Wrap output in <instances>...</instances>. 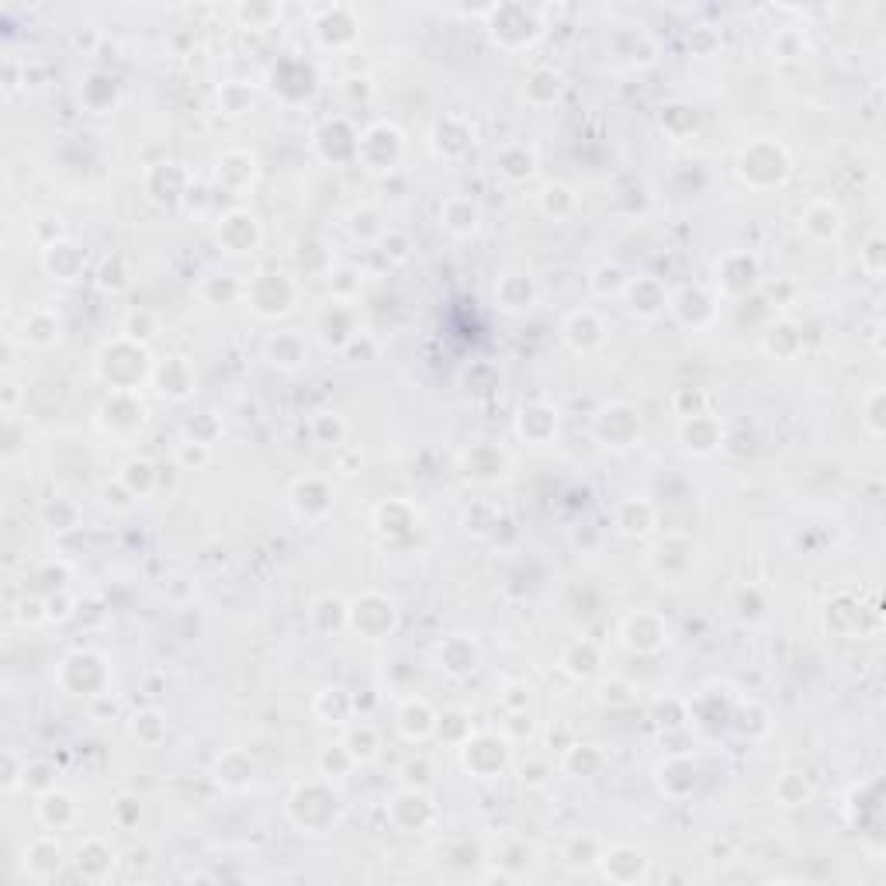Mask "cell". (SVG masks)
Segmentation results:
<instances>
[{
    "mask_svg": "<svg viewBox=\"0 0 886 886\" xmlns=\"http://www.w3.org/2000/svg\"><path fill=\"white\" fill-rule=\"evenodd\" d=\"M461 758L464 769L475 772L478 779H495L509 762V738H499V734H475V738L461 741Z\"/></svg>",
    "mask_w": 886,
    "mask_h": 886,
    "instance_id": "obj_5",
    "label": "cell"
},
{
    "mask_svg": "<svg viewBox=\"0 0 886 886\" xmlns=\"http://www.w3.org/2000/svg\"><path fill=\"white\" fill-rule=\"evenodd\" d=\"M561 94V77L554 70H533L527 80V97L533 104H551Z\"/></svg>",
    "mask_w": 886,
    "mask_h": 886,
    "instance_id": "obj_34",
    "label": "cell"
},
{
    "mask_svg": "<svg viewBox=\"0 0 886 886\" xmlns=\"http://www.w3.org/2000/svg\"><path fill=\"white\" fill-rule=\"evenodd\" d=\"M219 101H222V108L229 111V115H243V111H250V104H253V90H246L239 84H225Z\"/></svg>",
    "mask_w": 886,
    "mask_h": 886,
    "instance_id": "obj_42",
    "label": "cell"
},
{
    "mask_svg": "<svg viewBox=\"0 0 886 886\" xmlns=\"http://www.w3.org/2000/svg\"><path fill=\"white\" fill-rule=\"evenodd\" d=\"M73 866L84 880H104L115 866V852L101 842V838H84V845L73 855Z\"/></svg>",
    "mask_w": 886,
    "mask_h": 886,
    "instance_id": "obj_20",
    "label": "cell"
},
{
    "mask_svg": "<svg viewBox=\"0 0 886 886\" xmlns=\"http://www.w3.org/2000/svg\"><path fill=\"white\" fill-rule=\"evenodd\" d=\"M623 641H627L630 651H644V655H651V651H658L668 641V630H665V623L658 617H651V613H637V617H630L627 627H623Z\"/></svg>",
    "mask_w": 886,
    "mask_h": 886,
    "instance_id": "obj_15",
    "label": "cell"
},
{
    "mask_svg": "<svg viewBox=\"0 0 886 886\" xmlns=\"http://www.w3.org/2000/svg\"><path fill=\"white\" fill-rule=\"evenodd\" d=\"M596 433L606 447L627 450V447H634L637 437H641V416H637L630 405H610V409L599 412Z\"/></svg>",
    "mask_w": 886,
    "mask_h": 886,
    "instance_id": "obj_8",
    "label": "cell"
},
{
    "mask_svg": "<svg viewBox=\"0 0 886 886\" xmlns=\"http://www.w3.org/2000/svg\"><path fill=\"white\" fill-rule=\"evenodd\" d=\"M603 336H606V326H603V319H599L596 312H572L568 315V322H565V340L572 343L575 350H592V347H599V343H603Z\"/></svg>",
    "mask_w": 886,
    "mask_h": 886,
    "instance_id": "obj_23",
    "label": "cell"
},
{
    "mask_svg": "<svg viewBox=\"0 0 886 886\" xmlns=\"http://www.w3.org/2000/svg\"><path fill=\"white\" fill-rule=\"evenodd\" d=\"M554 430H558V412L547 409V405H527V409L520 412V437L544 443L551 440Z\"/></svg>",
    "mask_w": 886,
    "mask_h": 886,
    "instance_id": "obj_29",
    "label": "cell"
},
{
    "mask_svg": "<svg viewBox=\"0 0 886 886\" xmlns=\"http://www.w3.org/2000/svg\"><path fill=\"white\" fill-rule=\"evenodd\" d=\"M738 174L752 187H772V184H783V177L790 174V160H786L783 146L762 139V142H752V146L741 153Z\"/></svg>",
    "mask_w": 886,
    "mask_h": 886,
    "instance_id": "obj_2",
    "label": "cell"
},
{
    "mask_svg": "<svg viewBox=\"0 0 886 886\" xmlns=\"http://www.w3.org/2000/svg\"><path fill=\"white\" fill-rule=\"evenodd\" d=\"M104 679H108V668H104V658L90 655V651H73L59 662V686L73 696H101Z\"/></svg>",
    "mask_w": 886,
    "mask_h": 886,
    "instance_id": "obj_4",
    "label": "cell"
},
{
    "mask_svg": "<svg viewBox=\"0 0 886 886\" xmlns=\"http://www.w3.org/2000/svg\"><path fill=\"white\" fill-rule=\"evenodd\" d=\"M758 277V260L752 253H727L717 264V288L727 295H745Z\"/></svg>",
    "mask_w": 886,
    "mask_h": 886,
    "instance_id": "obj_12",
    "label": "cell"
},
{
    "mask_svg": "<svg viewBox=\"0 0 886 886\" xmlns=\"http://www.w3.org/2000/svg\"><path fill=\"white\" fill-rule=\"evenodd\" d=\"M679 437L693 454H713L724 440V426L710 416V412H700V416H686L679 426Z\"/></svg>",
    "mask_w": 886,
    "mask_h": 886,
    "instance_id": "obj_13",
    "label": "cell"
},
{
    "mask_svg": "<svg viewBox=\"0 0 886 886\" xmlns=\"http://www.w3.org/2000/svg\"><path fill=\"white\" fill-rule=\"evenodd\" d=\"M343 748H347L354 762H371V758L378 755V731H374L371 724L350 727L347 738H343Z\"/></svg>",
    "mask_w": 886,
    "mask_h": 886,
    "instance_id": "obj_33",
    "label": "cell"
},
{
    "mask_svg": "<svg viewBox=\"0 0 886 886\" xmlns=\"http://www.w3.org/2000/svg\"><path fill=\"white\" fill-rule=\"evenodd\" d=\"M295 281H291V274H277V270H270V274H257V281L246 284V302H250V309L257 315H264V319H277V315L291 312V305H295Z\"/></svg>",
    "mask_w": 886,
    "mask_h": 886,
    "instance_id": "obj_3",
    "label": "cell"
},
{
    "mask_svg": "<svg viewBox=\"0 0 886 886\" xmlns=\"http://www.w3.org/2000/svg\"><path fill=\"white\" fill-rule=\"evenodd\" d=\"M215 177H219V184L225 187H232V177H239V191H243V187L253 184V177H257V156L243 153V149H232V153H225L219 160Z\"/></svg>",
    "mask_w": 886,
    "mask_h": 886,
    "instance_id": "obj_28",
    "label": "cell"
},
{
    "mask_svg": "<svg viewBox=\"0 0 886 886\" xmlns=\"http://www.w3.org/2000/svg\"><path fill=\"white\" fill-rule=\"evenodd\" d=\"M596 665H599V655H596V648H592L589 641L575 644V648L565 655V668L575 675V679H589V675L596 672Z\"/></svg>",
    "mask_w": 886,
    "mask_h": 886,
    "instance_id": "obj_36",
    "label": "cell"
},
{
    "mask_svg": "<svg viewBox=\"0 0 886 886\" xmlns=\"http://www.w3.org/2000/svg\"><path fill=\"white\" fill-rule=\"evenodd\" d=\"M59 866H63V845L56 835H39L25 848V869L35 880H49L52 873H59Z\"/></svg>",
    "mask_w": 886,
    "mask_h": 886,
    "instance_id": "obj_19",
    "label": "cell"
},
{
    "mask_svg": "<svg viewBox=\"0 0 886 886\" xmlns=\"http://www.w3.org/2000/svg\"><path fill=\"white\" fill-rule=\"evenodd\" d=\"M627 281L630 277L623 274L617 264H603V267H596V274H592V288H596L599 295H623Z\"/></svg>",
    "mask_w": 886,
    "mask_h": 886,
    "instance_id": "obj_39",
    "label": "cell"
},
{
    "mask_svg": "<svg viewBox=\"0 0 886 886\" xmlns=\"http://www.w3.org/2000/svg\"><path fill=\"white\" fill-rule=\"evenodd\" d=\"M478 662V651L468 637H450L447 644L440 648V668H447L450 675H464L471 672Z\"/></svg>",
    "mask_w": 886,
    "mask_h": 886,
    "instance_id": "obj_31",
    "label": "cell"
},
{
    "mask_svg": "<svg viewBox=\"0 0 886 886\" xmlns=\"http://www.w3.org/2000/svg\"><path fill=\"white\" fill-rule=\"evenodd\" d=\"M39 817L49 824L52 831H63V828H70V824H77L80 807H77V800H73L70 793H63V790H56V786H52V790L39 793Z\"/></svg>",
    "mask_w": 886,
    "mask_h": 886,
    "instance_id": "obj_21",
    "label": "cell"
},
{
    "mask_svg": "<svg viewBox=\"0 0 886 886\" xmlns=\"http://www.w3.org/2000/svg\"><path fill=\"white\" fill-rule=\"evenodd\" d=\"M499 170L506 180H527L533 177V170H537V153L527 146V142H513V146H506L499 153Z\"/></svg>",
    "mask_w": 886,
    "mask_h": 886,
    "instance_id": "obj_27",
    "label": "cell"
},
{
    "mask_svg": "<svg viewBox=\"0 0 886 886\" xmlns=\"http://www.w3.org/2000/svg\"><path fill=\"white\" fill-rule=\"evenodd\" d=\"M132 371L135 381H142L146 374H153V364H149V354L139 340L132 336H118L115 343H104V350L97 354V374L111 385V392H122L125 374Z\"/></svg>",
    "mask_w": 886,
    "mask_h": 886,
    "instance_id": "obj_1",
    "label": "cell"
},
{
    "mask_svg": "<svg viewBox=\"0 0 886 886\" xmlns=\"http://www.w3.org/2000/svg\"><path fill=\"white\" fill-rule=\"evenodd\" d=\"M153 378H156V385H160V392L167 395V399L180 402V399H187V395L194 392V381H198V374H194L191 360L170 357L167 364L156 367Z\"/></svg>",
    "mask_w": 886,
    "mask_h": 886,
    "instance_id": "obj_14",
    "label": "cell"
},
{
    "mask_svg": "<svg viewBox=\"0 0 886 886\" xmlns=\"http://www.w3.org/2000/svg\"><path fill=\"white\" fill-rule=\"evenodd\" d=\"M267 357L270 364L277 367H298L305 357H309V347L298 333H277L274 340L267 343Z\"/></svg>",
    "mask_w": 886,
    "mask_h": 886,
    "instance_id": "obj_30",
    "label": "cell"
},
{
    "mask_svg": "<svg viewBox=\"0 0 886 886\" xmlns=\"http://www.w3.org/2000/svg\"><path fill=\"white\" fill-rule=\"evenodd\" d=\"M488 14H492V39L502 49L509 45V35H516V49L530 45L540 35V21L533 18V11H527V7H516V21H506L502 7H488Z\"/></svg>",
    "mask_w": 886,
    "mask_h": 886,
    "instance_id": "obj_11",
    "label": "cell"
},
{
    "mask_svg": "<svg viewBox=\"0 0 886 886\" xmlns=\"http://www.w3.org/2000/svg\"><path fill=\"white\" fill-rule=\"evenodd\" d=\"M540 205H544V212H547V215H551V212H554V205H558V219H561V215L572 212L575 198H572V191H568V187H561V184H547V187H544V194H540Z\"/></svg>",
    "mask_w": 886,
    "mask_h": 886,
    "instance_id": "obj_41",
    "label": "cell"
},
{
    "mask_svg": "<svg viewBox=\"0 0 886 886\" xmlns=\"http://www.w3.org/2000/svg\"><path fill=\"white\" fill-rule=\"evenodd\" d=\"M21 399H25L21 385H18V381L7 378V381H4V416H7V419H11L14 412H18V402H21Z\"/></svg>",
    "mask_w": 886,
    "mask_h": 886,
    "instance_id": "obj_47",
    "label": "cell"
},
{
    "mask_svg": "<svg viewBox=\"0 0 886 886\" xmlns=\"http://www.w3.org/2000/svg\"><path fill=\"white\" fill-rule=\"evenodd\" d=\"M25 765L28 762H18V755L7 752L4 755V790H18V786H25Z\"/></svg>",
    "mask_w": 886,
    "mask_h": 886,
    "instance_id": "obj_46",
    "label": "cell"
},
{
    "mask_svg": "<svg viewBox=\"0 0 886 886\" xmlns=\"http://www.w3.org/2000/svg\"><path fill=\"white\" fill-rule=\"evenodd\" d=\"M803 229L810 232V236H817V239H831V236H838V232H842V215H838V208H831V205H810L807 208V215H803Z\"/></svg>",
    "mask_w": 886,
    "mask_h": 886,
    "instance_id": "obj_32",
    "label": "cell"
},
{
    "mask_svg": "<svg viewBox=\"0 0 886 886\" xmlns=\"http://www.w3.org/2000/svg\"><path fill=\"white\" fill-rule=\"evenodd\" d=\"M219 246L225 253H253L260 246V222L250 212H229L219 225Z\"/></svg>",
    "mask_w": 886,
    "mask_h": 886,
    "instance_id": "obj_10",
    "label": "cell"
},
{
    "mask_svg": "<svg viewBox=\"0 0 886 886\" xmlns=\"http://www.w3.org/2000/svg\"><path fill=\"white\" fill-rule=\"evenodd\" d=\"M153 478H156V471L149 461H129L122 471V485L129 488L132 495H146L149 488H153Z\"/></svg>",
    "mask_w": 886,
    "mask_h": 886,
    "instance_id": "obj_37",
    "label": "cell"
},
{
    "mask_svg": "<svg viewBox=\"0 0 886 886\" xmlns=\"http://www.w3.org/2000/svg\"><path fill=\"white\" fill-rule=\"evenodd\" d=\"M623 295H627V302H630V312L641 315V319H651V315L668 309V291L655 281V277H637V281H627Z\"/></svg>",
    "mask_w": 886,
    "mask_h": 886,
    "instance_id": "obj_16",
    "label": "cell"
},
{
    "mask_svg": "<svg viewBox=\"0 0 886 886\" xmlns=\"http://www.w3.org/2000/svg\"><path fill=\"white\" fill-rule=\"evenodd\" d=\"M437 720L440 717L433 713V707L423 700V696H412V700H405L399 710V731H402V738H409V741H426L433 731H437Z\"/></svg>",
    "mask_w": 886,
    "mask_h": 886,
    "instance_id": "obj_18",
    "label": "cell"
},
{
    "mask_svg": "<svg viewBox=\"0 0 886 886\" xmlns=\"http://www.w3.org/2000/svg\"><path fill=\"white\" fill-rule=\"evenodd\" d=\"M350 627H357L364 637H385L388 630L395 627L392 599L378 596V592H367V596H360L357 603L350 606Z\"/></svg>",
    "mask_w": 886,
    "mask_h": 886,
    "instance_id": "obj_9",
    "label": "cell"
},
{
    "mask_svg": "<svg viewBox=\"0 0 886 886\" xmlns=\"http://www.w3.org/2000/svg\"><path fill=\"white\" fill-rule=\"evenodd\" d=\"M357 156L367 163V170H395L402 160V132L395 125H371L357 142Z\"/></svg>",
    "mask_w": 886,
    "mask_h": 886,
    "instance_id": "obj_6",
    "label": "cell"
},
{
    "mask_svg": "<svg viewBox=\"0 0 886 886\" xmlns=\"http://www.w3.org/2000/svg\"><path fill=\"white\" fill-rule=\"evenodd\" d=\"M440 225H447L454 236H471L482 225V208L471 198H450L440 208Z\"/></svg>",
    "mask_w": 886,
    "mask_h": 886,
    "instance_id": "obj_24",
    "label": "cell"
},
{
    "mask_svg": "<svg viewBox=\"0 0 886 886\" xmlns=\"http://www.w3.org/2000/svg\"><path fill=\"white\" fill-rule=\"evenodd\" d=\"M59 336H63V322L52 309H32L21 322V340L32 347H52Z\"/></svg>",
    "mask_w": 886,
    "mask_h": 886,
    "instance_id": "obj_22",
    "label": "cell"
},
{
    "mask_svg": "<svg viewBox=\"0 0 886 886\" xmlns=\"http://www.w3.org/2000/svg\"><path fill=\"white\" fill-rule=\"evenodd\" d=\"M42 264L56 281H77L87 267V257H84V250H77L73 243L59 239V243H52L42 250Z\"/></svg>",
    "mask_w": 886,
    "mask_h": 886,
    "instance_id": "obj_17",
    "label": "cell"
},
{
    "mask_svg": "<svg viewBox=\"0 0 886 886\" xmlns=\"http://www.w3.org/2000/svg\"><path fill=\"white\" fill-rule=\"evenodd\" d=\"M153 727H160V731H167V720H163L156 710L135 713V717H132V734H135V738H142V741H146V745H156V738H153V734H149V731H153Z\"/></svg>",
    "mask_w": 886,
    "mask_h": 886,
    "instance_id": "obj_43",
    "label": "cell"
},
{
    "mask_svg": "<svg viewBox=\"0 0 886 886\" xmlns=\"http://www.w3.org/2000/svg\"><path fill=\"white\" fill-rule=\"evenodd\" d=\"M236 18L239 21H246V25H253V28H267L270 25V18H277V7H270V4H264V7H236Z\"/></svg>",
    "mask_w": 886,
    "mask_h": 886,
    "instance_id": "obj_45",
    "label": "cell"
},
{
    "mask_svg": "<svg viewBox=\"0 0 886 886\" xmlns=\"http://www.w3.org/2000/svg\"><path fill=\"white\" fill-rule=\"evenodd\" d=\"M599 765H603V755H599L592 745H572V748H565V769L585 772V776H589V772H596Z\"/></svg>",
    "mask_w": 886,
    "mask_h": 886,
    "instance_id": "obj_40",
    "label": "cell"
},
{
    "mask_svg": "<svg viewBox=\"0 0 886 886\" xmlns=\"http://www.w3.org/2000/svg\"><path fill=\"white\" fill-rule=\"evenodd\" d=\"M495 298H499L502 309L520 312V309H530L537 291H533V281L527 274H502L499 284H495Z\"/></svg>",
    "mask_w": 886,
    "mask_h": 886,
    "instance_id": "obj_26",
    "label": "cell"
},
{
    "mask_svg": "<svg viewBox=\"0 0 886 886\" xmlns=\"http://www.w3.org/2000/svg\"><path fill=\"white\" fill-rule=\"evenodd\" d=\"M617 530L623 533V537H644L651 527H655V506L644 499H627L617 506Z\"/></svg>",
    "mask_w": 886,
    "mask_h": 886,
    "instance_id": "obj_25",
    "label": "cell"
},
{
    "mask_svg": "<svg viewBox=\"0 0 886 886\" xmlns=\"http://www.w3.org/2000/svg\"><path fill=\"white\" fill-rule=\"evenodd\" d=\"M565 859H568V866H575V869H589V866H596L599 859H603V848H599V842L596 838H572V842H568V848H565Z\"/></svg>",
    "mask_w": 886,
    "mask_h": 886,
    "instance_id": "obj_35",
    "label": "cell"
},
{
    "mask_svg": "<svg viewBox=\"0 0 886 886\" xmlns=\"http://www.w3.org/2000/svg\"><path fill=\"white\" fill-rule=\"evenodd\" d=\"M14 620H18L21 627H35V623L49 620V610H45V603H39L35 596H25L18 603V610H14Z\"/></svg>",
    "mask_w": 886,
    "mask_h": 886,
    "instance_id": "obj_44",
    "label": "cell"
},
{
    "mask_svg": "<svg viewBox=\"0 0 886 886\" xmlns=\"http://www.w3.org/2000/svg\"><path fill=\"white\" fill-rule=\"evenodd\" d=\"M97 423L115 440H129L142 430V423H146V409H142V402H135L132 392H111V399L104 402Z\"/></svg>",
    "mask_w": 886,
    "mask_h": 886,
    "instance_id": "obj_7",
    "label": "cell"
},
{
    "mask_svg": "<svg viewBox=\"0 0 886 886\" xmlns=\"http://www.w3.org/2000/svg\"><path fill=\"white\" fill-rule=\"evenodd\" d=\"M319 765H322V776H326V779H343L357 762L350 758V752L343 745H329L326 752H322Z\"/></svg>",
    "mask_w": 886,
    "mask_h": 886,
    "instance_id": "obj_38",
    "label": "cell"
}]
</instances>
